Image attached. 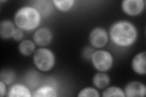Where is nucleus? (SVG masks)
Here are the masks:
<instances>
[{
    "mask_svg": "<svg viewBox=\"0 0 146 97\" xmlns=\"http://www.w3.org/2000/svg\"><path fill=\"white\" fill-rule=\"evenodd\" d=\"M110 36L114 44L120 47H129L137 38V30L132 23L127 21H119L110 29Z\"/></svg>",
    "mask_w": 146,
    "mask_h": 97,
    "instance_id": "f257e3e1",
    "label": "nucleus"
},
{
    "mask_svg": "<svg viewBox=\"0 0 146 97\" xmlns=\"http://www.w3.org/2000/svg\"><path fill=\"white\" fill-rule=\"evenodd\" d=\"M41 17L38 11L33 6H24L16 12L13 20L18 28L30 31L39 26Z\"/></svg>",
    "mask_w": 146,
    "mask_h": 97,
    "instance_id": "f03ea898",
    "label": "nucleus"
},
{
    "mask_svg": "<svg viewBox=\"0 0 146 97\" xmlns=\"http://www.w3.org/2000/svg\"><path fill=\"white\" fill-rule=\"evenodd\" d=\"M33 61L35 67L42 72L51 71L55 64V56L49 49L40 48L34 54Z\"/></svg>",
    "mask_w": 146,
    "mask_h": 97,
    "instance_id": "7ed1b4c3",
    "label": "nucleus"
},
{
    "mask_svg": "<svg viewBox=\"0 0 146 97\" xmlns=\"http://www.w3.org/2000/svg\"><path fill=\"white\" fill-rule=\"evenodd\" d=\"M91 59L95 69L100 72H106L113 66V56L107 50H99L95 51Z\"/></svg>",
    "mask_w": 146,
    "mask_h": 97,
    "instance_id": "20e7f679",
    "label": "nucleus"
},
{
    "mask_svg": "<svg viewBox=\"0 0 146 97\" xmlns=\"http://www.w3.org/2000/svg\"><path fill=\"white\" fill-rule=\"evenodd\" d=\"M89 40L93 47L102 48L107 45L108 41V35L106 29L102 27H96L91 32Z\"/></svg>",
    "mask_w": 146,
    "mask_h": 97,
    "instance_id": "39448f33",
    "label": "nucleus"
},
{
    "mask_svg": "<svg viewBox=\"0 0 146 97\" xmlns=\"http://www.w3.org/2000/svg\"><path fill=\"white\" fill-rule=\"evenodd\" d=\"M144 7L143 0H125L122 3V9L129 16H136L142 12Z\"/></svg>",
    "mask_w": 146,
    "mask_h": 97,
    "instance_id": "423d86ee",
    "label": "nucleus"
},
{
    "mask_svg": "<svg viewBox=\"0 0 146 97\" xmlns=\"http://www.w3.org/2000/svg\"><path fill=\"white\" fill-rule=\"evenodd\" d=\"M124 93L127 97H144L146 94V87L142 82L132 81L126 86Z\"/></svg>",
    "mask_w": 146,
    "mask_h": 97,
    "instance_id": "0eeeda50",
    "label": "nucleus"
},
{
    "mask_svg": "<svg viewBox=\"0 0 146 97\" xmlns=\"http://www.w3.org/2000/svg\"><path fill=\"white\" fill-rule=\"evenodd\" d=\"M52 35L49 29L43 27L36 30L33 36L35 44L39 46H46L51 43Z\"/></svg>",
    "mask_w": 146,
    "mask_h": 97,
    "instance_id": "6e6552de",
    "label": "nucleus"
},
{
    "mask_svg": "<svg viewBox=\"0 0 146 97\" xmlns=\"http://www.w3.org/2000/svg\"><path fill=\"white\" fill-rule=\"evenodd\" d=\"M146 52L145 51L139 53L134 57L131 62L133 70L137 74L145 75L146 73Z\"/></svg>",
    "mask_w": 146,
    "mask_h": 97,
    "instance_id": "1a4fd4ad",
    "label": "nucleus"
},
{
    "mask_svg": "<svg viewBox=\"0 0 146 97\" xmlns=\"http://www.w3.org/2000/svg\"><path fill=\"white\" fill-rule=\"evenodd\" d=\"M32 6L38 11L41 16L43 17L49 16L53 10L52 1H46V0L35 1L33 2Z\"/></svg>",
    "mask_w": 146,
    "mask_h": 97,
    "instance_id": "9d476101",
    "label": "nucleus"
},
{
    "mask_svg": "<svg viewBox=\"0 0 146 97\" xmlns=\"http://www.w3.org/2000/svg\"><path fill=\"white\" fill-rule=\"evenodd\" d=\"M7 96L9 97H31L33 95L27 87L22 84H17L9 89Z\"/></svg>",
    "mask_w": 146,
    "mask_h": 97,
    "instance_id": "9b49d317",
    "label": "nucleus"
},
{
    "mask_svg": "<svg viewBox=\"0 0 146 97\" xmlns=\"http://www.w3.org/2000/svg\"><path fill=\"white\" fill-rule=\"evenodd\" d=\"M13 23L9 20H3L0 23V36L3 39L7 40L12 37L15 30Z\"/></svg>",
    "mask_w": 146,
    "mask_h": 97,
    "instance_id": "f8f14e48",
    "label": "nucleus"
},
{
    "mask_svg": "<svg viewBox=\"0 0 146 97\" xmlns=\"http://www.w3.org/2000/svg\"><path fill=\"white\" fill-rule=\"evenodd\" d=\"M18 50L24 56H29L35 50V43L30 40H23L18 45Z\"/></svg>",
    "mask_w": 146,
    "mask_h": 97,
    "instance_id": "ddd939ff",
    "label": "nucleus"
},
{
    "mask_svg": "<svg viewBox=\"0 0 146 97\" xmlns=\"http://www.w3.org/2000/svg\"><path fill=\"white\" fill-rule=\"evenodd\" d=\"M109 76L102 72L98 73L93 78V82L94 86L98 89H102L107 87L110 83Z\"/></svg>",
    "mask_w": 146,
    "mask_h": 97,
    "instance_id": "4468645a",
    "label": "nucleus"
},
{
    "mask_svg": "<svg viewBox=\"0 0 146 97\" xmlns=\"http://www.w3.org/2000/svg\"><path fill=\"white\" fill-rule=\"evenodd\" d=\"M35 97H56L57 96V92L54 88L49 86L40 87L36 89L33 95Z\"/></svg>",
    "mask_w": 146,
    "mask_h": 97,
    "instance_id": "2eb2a0df",
    "label": "nucleus"
},
{
    "mask_svg": "<svg viewBox=\"0 0 146 97\" xmlns=\"http://www.w3.org/2000/svg\"><path fill=\"white\" fill-rule=\"evenodd\" d=\"M74 0H54L52 3L59 11L67 12L74 5Z\"/></svg>",
    "mask_w": 146,
    "mask_h": 97,
    "instance_id": "dca6fc26",
    "label": "nucleus"
},
{
    "mask_svg": "<svg viewBox=\"0 0 146 97\" xmlns=\"http://www.w3.org/2000/svg\"><path fill=\"white\" fill-rule=\"evenodd\" d=\"M102 96L110 97V96H119L125 97V95L124 92L119 87L116 86H111L105 89L102 93Z\"/></svg>",
    "mask_w": 146,
    "mask_h": 97,
    "instance_id": "f3484780",
    "label": "nucleus"
},
{
    "mask_svg": "<svg viewBox=\"0 0 146 97\" xmlns=\"http://www.w3.org/2000/svg\"><path fill=\"white\" fill-rule=\"evenodd\" d=\"M15 75L14 72L9 69H3L1 72L0 74V78L3 82H4L6 85L12 84L15 80Z\"/></svg>",
    "mask_w": 146,
    "mask_h": 97,
    "instance_id": "a211bd4d",
    "label": "nucleus"
},
{
    "mask_svg": "<svg viewBox=\"0 0 146 97\" xmlns=\"http://www.w3.org/2000/svg\"><path fill=\"white\" fill-rule=\"evenodd\" d=\"M78 96H94L99 97L100 95L98 90L91 87H86V88L81 90L78 94Z\"/></svg>",
    "mask_w": 146,
    "mask_h": 97,
    "instance_id": "6ab92c4d",
    "label": "nucleus"
},
{
    "mask_svg": "<svg viewBox=\"0 0 146 97\" xmlns=\"http://www.w3.org/2000/svg\"><path fill=\"white\" fill-rule=\"evenodd\" d=\"M94 52L92 48L86 46L82 50V57L85 59H91Z\"/></svg>",
    "mask_w": 146,
    "mask_h": 97,
    "instance_id": "aec40b11",
    "label": "nucleus"
},
{
    "mask_svg": "<svg viewBox=\"0 0 146 97\" xmlns=\"http://www.w3.org/2000/svg\"><path fill=\"white\" fill-rule=\"evenodd\" d=\"M23 36H24L23 30L20 28H17L15 29L14 32H13L12 38L16 41H20L22 40Z\"/></svg>",
    "mask_w": 146,
    "mask_h": 97,
    "instance_id": "412c9836",
    "label": "nucleus"
},
{
    "mask_svg": "<svg viewBox=\"0 0 146 97\" xmlns=\"http://www.w3.org/2000/svg\"><path fill=\"white\" fill-rule=\"evenodd\" d=\"M6 93V84L4 82L0 81V96L3 97Z\"/></svg>",
    "mask_w": 146,
    "mask_h": 97,
    "instance_id": "4be33fe9",
    "label": "nucleus"
}]
</instances>
